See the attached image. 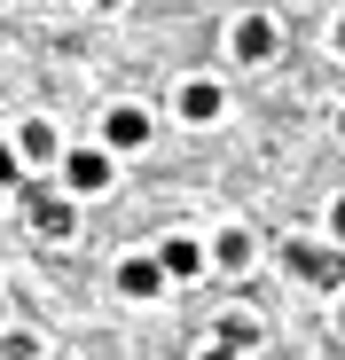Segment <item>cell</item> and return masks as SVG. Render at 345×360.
Masks as SVG:
<instances>
[{
    "label": "cell",
    "mask_w": 345,
    "mask_h": 360,
    "mask_svg": "<svg viewBox=\"0 0 345 360\" xmlns=\"http://www.w3.org/2000/svg\"><path fill=\"white\" fill-rule=\"evenodd\" d=\"M63 180H71L79 196H102L110 180H118V172H110V141H102V149H71V157H63Z\"/></svg>",
    "instance_id": "obj_1"
},
{
    "label": "cell",
    "mask_w": 345,
    "mask_h": 360,
    "mask_svg": "<svg viewBox=\"0 0 345 360\" xmlns=\"http://www.w3.org/2000/svg\"><path fill=\"white\" fill-rule=\"evenodd\" d=\"M102 141H110V149H142V141H149V110L118 102V110L102 117Z\"/></svg>",
    "instance_id": "obj_2"
},
{
    "label": "cell",
    "mask_w": 345,
    "mask_h": 360,
    "mask_svg": "<svg viewBox=\"0 0 345 360\" xmlns=\"http://www.w3.org/2000/svg\"><path fill=\"white\" fill-rule=\"evenodd\" d=\"M227 47H236L244 63H267V55H275V24H267V16H244L236 32H227Z\"/></svg>",
    "instance_id": "obj_3"
},
{
    "label": "cell",
    "mask_w": 345,
    "mask_h": 360,
    "mask_svg": "<svg viewBox=\"0 0 345 360\" xmlns=\"http://www.w3.org/2000/svg\"><path fill=\"white\" fill-rule=\"evenodd\" d=\"M181 117H189V126H212V117H220V86L212 79H189L181 86Z\"/></svg>",
    "instance_id": "obj_4"
},
{
    "label": "cell",
    "mask_w": 345,
    "mask_h": 360,
    "mask_svg": "<svg viewBox=\"0 0 345 360\" xmlns=\"http://www.w3.org/2000/svg\"><path fill=\"white\" fill-rule=\"evenodd\" d=\"M157 282H165V259H126L118 266V290L126 297H157Z\"/></svg>",
    "instance_id": "obj_5"
},
{
    "label": "cell",
    "mask_w": 345,
    "mask_h": 360,
    "mask_svg": "<svg viewBox=\"0 0 345 360\" xmlns=\"http://www.w3.org/2000/svg\"><path fill=\"white\" fill-rule=\"evenodd\" d=\"M157 259H165V274H172V282H196V274H204V251L189 243V235H172V243H165Z\"/></svg>",
    "instance_id": "obj_6"
},
{
    "label": "cell",
    "mask_w": 345,
    "mask_h": 360,
    "mask_svg": "<svg viewBox=\"0 0 345 360\" xmlns=\"http://www.w3.org/2000/svg\"><path fill=\"white\" fill-rule=\"evenodd\" d=\"M32 219H39V227H47V235H71V227H79V212H71V204H63V196H47V188H39V196H32Z\"/></svg>",
    "instance_id": "obj_7"
},
{
    "label": "cell",
    "mask_w": 345,
    "mask_h": 360,
    "mask_svg": "<svg viewBox=\"0 0 345 360\" xmlns=\"http://www.w3.org/2000/svg\"><path fill=\"white\" fill-rule=\"evenodd\" d=\"M212 266L244 274V266H251V235H244V227H236V235H220V243H212Z\"/></svg>",
    "instance_id": "obj_8"
},
{
    "label": "cell",
    "mask_w": 345,
    "mask_h": 360,
    "mask_svg": "<svg viewBox=\"0 0 345 360\" xmlns=\"http://www.w3.org/2000/svg\"><path fill=\"white\" fill-rule=\"evenodd\" d=\"M291 274H306V282H330V274H337V259H330V251H306V243H291Z\"/></svg>",
    "instance_id": "obj_9"
},
{
    "label": "cell",
    "mask_w": 345,
    "mask_h": 360,
    "mask_svg": "<svg viewBox=\"0 0 345 360\" xmlns=\"http://www.w3.org/2000/svg\"><path fill=\"white\" fill-rule=\"evenodd\" d=\"M220 345H227V352H259V329H251V321H220Z\"/></svg>",
    "instance_id": "obj_10"
},
{
    "label": "cell",
    "mask_w": 345,
    "mask_h": 360,
    "mask_svg": "<svg viewBox=\"0 0 345 360\" xmlns=\"http://www.w3.org/2000/svg\"><path fill=\"white\" fill-rule=\"evenodd\" d=\"M24 157H55V126H47V117L24 126Z\"/></svg>",
    "instance_id": "obj_11"
},
{
    "label": "cell",
    "mask_w": 345,
    "mask_h": 360,
    "mask_svg": "<svg viewBox=\"0 0 345 360\" xmlns=\"http://www.w3.org/2000/svg\"><path fill=\"white\" fill-rule=\"evenodd\" d=\"M16 180H24V149L0 141V188H16Z\"/></svg>",
    "instance_id": "obj_12"
},
{
    "label": "cell",
    "mask_w": 345,
    "mask_h": 360,
    "mask_svg": "<svg viewBox=\"0 0 345 360\" xmlns=\"http://www.w3.org/2000/svg\"><path fill=\"white\" fill-rule=\"evenodd\" d=\"M330 235H337V243H345V196L330 204Z\"/></svg>",
    "instance_id": "obj_13"
},
{
    "label": "cell",
    "mask_w": 345,
    "mask_h": 360,
    "mask_svg": "<svg viewBox=\"0 0 345 360\" xmlns=\"http://www.w3.org/2000/svg\"><path fill=\"white\" fill-rule=\"evenodd\" d=\"M330 47H337V55H345V16H337V32H330Z\"/></svg>",
    "instance_id": "obj_14"
},
{
    "label": "cell",
    "mask_w": 345,
    "mask_h": 360,
    "mask_svg": "<svg viewBox=\"0 0 345 360\" xmlns=\"http://www.w3.org/2000/svg\"><path fill=\"white\" fill-rule=\"evenodd\" d=\"M337 134H345V110H337Z\"/></svg>",
    "instance_id": "obj_15"
},
{
    "label": "cell",
    "mask_w": 345,
    "mask_h": 360,
    "mask_svg": "<svg viewBox=\"0 0 345 360\" xmlns=\"http://www.w3.org/2000/svg\"><path fill=\"white\" fill-rule=\"evenodd\" d=\"M337 329H345V314H337Z\"/></svg>",
    "instance_id": "obj_16"
},
{
    "label": "cell",
    "mask_w": 345,
    "mask_h": 360,
    "mask_svg": "<svg viewBox=\"0 0 345 360\" xmlns=\"http://www.w3.org/2000/svg\"><path fill=\"white\" fill-rule=\"evenodd\" d=\"M102 8H110V0H102Z\"/></svg>",
    "instance_id": "obj_17"
}]
</instances>
